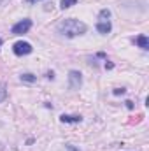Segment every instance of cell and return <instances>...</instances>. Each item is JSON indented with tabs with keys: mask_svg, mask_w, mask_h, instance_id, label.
<instances>
[{
	"mask_svg": "<svg viewBox=\"0 0 149 151\" xmlns=\"http://www.w3.org/2000/svg\"><path fill=\"white\" fill-rule=\"evenodd\" d=\"M32 44L30 42H23V40H19V42H16L14 46H12V51H14V55H18V56H23V55H30L32 53Z\"/></svg>",
	"mask_w": 149,
	"mask_h": 151,
	"instance_id": "cell-3",
	"label": "cell"
},
{
	"mask_svg": "<svg viewBox=\"0 0 149 151\" xmlns=\"http://www.w3.org/2000/svg\"><path fill=\"white\" fill-rule=\"evenodd\" d=\"M65 148H67L69 151H79V150H75V148L72 146V144H65Z\"/></svg>",
	"mask_w": 149,
	"mask_h": 151,
	"instance_id": "cell-13",
	"label": "cell"
},
{
	"mask_svg": "<svg viewBox=\"0 0 149 151\" xmlns=\"http://www.w3.org/2000/svg\"><path fill=\"white\" fill-rule=\"evenodd\" d=\"M21 81H23V83H35L37 77L34 74H30V72H27V74H21Z\"/></svg>",
	"mask_w": 149,
	"mask_h": 151,
	"instance_id": "cell-8",
	"label": "cell"
},
{
	"mask_svg": "<svg viewBox=\"0 0 149 151\" xmlns=\"http://www.w3.org/2000/svg\"><path fill=\"white\" fill-rule=\"evenodd\" d=\"M7 99V88L4 84H0V102H4Z\"/></svg>",
	"mask_w": 149,
	"mask_h": 151,
	"instance_id": "cell-11",
	"label": "cell"
},
{
	"mask_svg": "<svg viewBox=\"0 0 149 151\" xmlns=\"http://www.w3.org/2000/svg\"><path fill=\"white\" fill-rule=\"evenodd\" d=\"M75 4H77V0H62L60 2V7L62 9H69V7H72Z\"/></svg>",
	"mask_w": 149,
	"mask_h": 151,
	"instance_id": "cell-10",
	"label": "cell"
},
{
	"mask_svg": "<svg viewBox=\"0 0 149 151\" xmlns=\"http://www.w3.org/2000/svg\"><path fill=\"white\" fill-rule=\"evenodd\" d=\"M82 118L81 116H69V114H62L60 116V121L62 123H79Z\"/></svg>",
	"mask_w": 149,
	"mask_h": 151,
	"instance_id": "cell-6",
	"label": "cell"
},
{
	"mask_svg": "<svg viewBox=\"0 0 149 151\" xmlns=\"http://www.w3.org/2000/svg\"><path fill=\"white\" fill-rule=\"evenodd\" d=\"M82 84V74L79 70H70L69 72V88L70 90H79Z\"/></svg>",
	"mask_w": 149,
	"mask_h": 151,
	"instance_id": "cell-4",
	"label": "cell"
},
{
	"mask_svg": "<svg viewBox=\"0 0 149 151\" xmlns=\"http://www.w3.org/2000/svg\"><path fill=\"white\" fill-rule=\"evenodd\" d=\"M32 28V19H21V21H18L14 27H12V34L14 35H23V34H27L28 30Z\"/></svg>",
	"mask_w": 149,
	"mask_h": 151,
	"instance_id": "cell-2",
	"label": "cell"
},
{
	"mask_svg": "<svg viewBox=\"0 0 149 151\" xmlns=\"http://www.w3.org/2000/svg\"><path fill=\"white\" fill-rule=\"evenodd\" d=\"M126 107H128V109H133V104H132V102L128 100V102H126Z\"/></svg>",
	"mask_w": 149,
	"mask_h": 151,
	"instance_id": "cell-14",
	"label": "cell"
},
{
	"mask_svg": "<svg viewBox=\"0 0 149 151\" xmlns=\"http://www.w3.org/2000/svg\"><path fill=\"white\" fill-rule=\"evenodd\" d=\"M28 4H34V2H39V0H27Z\"/></svg>",
	"mask_w": 149,
	"mask_h": 151,
	"instance_id": "cell-15",
	"label": "cell"
},
{
	"mask_svg": "<svg viewBox=\"0 0 149 151\" xmlns=\"http://www.w3.org/2000/svg\"><path fill=\"white\" fill-rule=\"evenodd\" d=\"M88 30L86 23L74 19V18H69V19H63L62 23H58V32L63 35V37H77V35H82L84 32Z\"/></svg>",
	"mask_w": 149,
	"mask_h": 151,
	"instance_id": "cell-1",
	"label": "cell"
},
{
	"mask_svg": "<svg viewBox=\"0 0 149 151\" xmlns=\"http://www.w3.org/2000/svg\"><path fill=\"white\" fill-rule=\"evenodd\" d=\"M2 2H4V0H0V4H2Z\"/></svg>",
	"mask_w": 149,
	"mask_h": 151,
	"instance_id": "cell-17",
	"label": "cell"
},
{
	"mask_svg": "<svg viewBox=\"0 0 149 151\" xmlns=\"http://www.w3.org/2000/svg\"><path fill=\"white\" fill-rule=\"evenodd\" d=\"M98 18H100V21H109V18H111V11H109V9H102L100 14H98Z\"/></svg>",
	"mask_w": 149,
	"mask_h": 151,
	"instance_id": "cell-9",
	"label": "cell"
},
{
	"mask_svg": "<svg viewBox=\"0 0 149 151\" xmlns=\"http://www.w3.org/2000/svg\"><path fill=\"white\" fill-rule=\"evenodd\" d=\"M125 93V88H116L114 90V95H123Z\"/></svg>",
	"mask_w": 149,
	"mask_h": 151,
	"instance_id": "cell-12",
	"label": "cell"
},
{
	"mask_svg": "<svg viewBox=\"0 0 149 151\" xmlns=\"http://www.w3.org/2000/svg\"><path fill=\"white\" fill-rule=\"evenodd\" d=\"M0 46H2V39H0Z\"/></svg>",
	"mask_w": 149,
	"mask_h": 151,
	"instance_id": "cell-16",
	"label": "cell"
},
{
	"mask_svg": "<svg viewBox=\"0 0 149 151\" xmlns=\"http://www.w3.org/2000/svg\"><path fill=\"white\" fill-rule=\"evenodd\" d=\"M135 42H137V46H139V47H142L144 51H148V49H149V40H148L146 35H139V37L135 39Z\"/></svg>",
	"mask_w": 149,
	"mask_h": 151,
	"instance_id": "cell-7",
	"label": "cell"
},
{
	"mask_svg": "<svg viewBox=\"0 0 149 151\" xmlns=\"http://www.w3.org/2000/svg\"><path fill=\"white\" fill-rule=\"evenodd\" d=\"M97 30H98L102 35H107V34L112 30L111 21H98V23H97Z\"/></svg>",
	"mask_w": 149,
	"mask_h": 151,
	"instance_id": "cell-5",
	"label": "cell"
}]
</instances>
